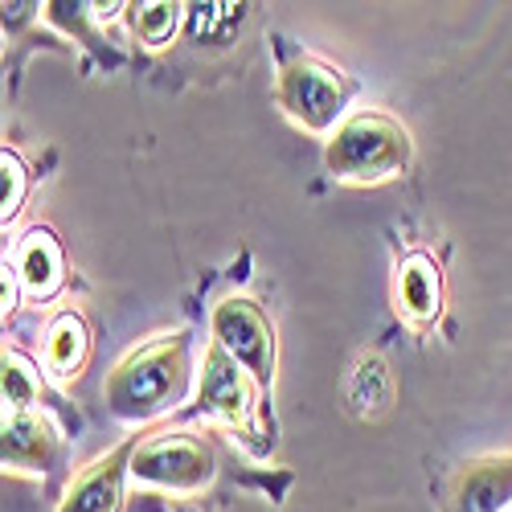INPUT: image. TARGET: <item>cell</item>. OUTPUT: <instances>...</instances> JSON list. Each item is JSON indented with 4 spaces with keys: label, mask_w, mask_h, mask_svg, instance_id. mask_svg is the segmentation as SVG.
Masks as SVG:
<instances>
[{
    "label": "cell",
    "mask_w": 512,
    "mask_h": 512,
    "mask_svg": "<svg viewBox=\"0 0 512 512\" xmlns=\"http://www.w3.org/2000/svg\"><path fill=\"white\" fill-rule=\"evenodd\" d=\"M193 386V332H160L127 349L107 373L103 402L119 422H152L177 410Z\"/></svg>",
    "instance_id": "obj_1"
},
{
    "label": "cell",
    "mask_w": 512,
    "mask_h": 512,
    "mask_svg": "<svg viewBox=\"0 0 512 512\" xmlns=\"http://www.w3.org/2000/svg\"><path fill=\"white\" fill-rule=\"evenodd\" d=\"M414 160L410 132L386 111H357L324 144V168L349 185H381L402 177Z\"/></svg>",
    "instance_id": "obj_2"
},
{
    "label": "cell",
    "mask_w": 512,
    "mask_h": 512,
    "mask_svg": "<svg viewBox=\"0 0 512 512\" xmlns=\"http://www.w3.org/2000/svg\"><path fill=\"white\" fill-rule=\"evenodd\" d=\"M263 386L254 381L234 357H226L222 345H205V361H201V377H197V402L193 414H209L218 418L226 431L250 451V455H271L275 451V435H267L263 422Z\"/></svg>",
    "instance_id": "obj_3"
},
{
    "label": "cell",
    "mask_w": 512,
    "mask_h": 512,
    "mask_svg": "<svg viewBox=\"0 0 512 512\" xmlns=\"http://www.w3.org/2000/svg\"><path fill=\"white\" fill-rule=\"evenodd\" d=\"M353 95H357V82L340 66H332L316 54H304V50L283 54L279 74H275V103L291 123H300L304 132H312V136L336 132V127L349 119L345 111H349Z\"/></svg>",
    "instance_id": "obj_4"
},
{
    "label": "cell",
    "mask_w": 512,
    "mask_h": 512,
    "mask_svg": "<svg viewBox=\"0 0 512 512\" xmlns=\"http://www.w3.org/2000/svg\"><path fill=\"white\" fill-rule=\"evenodd\" d=\"M218 476V455L193 431H160L132 455V480L177 496L205 492Z\"/></svg>",
    "instance_id": "obj_5"
},
{
    "label": "cell",
    "mask_w": 512,
    "mask_h": 512,
    "mask_svg": "<svg viewBox=\"0 0 512 512\" xmlns=\"http://www.w3.org/2000/svg\"><path fill=\"white\" fill-rule=\"evenodd\" d=\"M209 340L213 345H222L226 357H234L263 390L275 386V365H279L275 324L259 304L250 300V295H226V300L213 304Z\"/></svg>",
    "instance_id": "obj_6"
},
{
    "label": "cell",
    "mask_w": 512,
    "mask_h": 512,
    "mask_svg": "<svg viewBox=\"0 0 512 512\" xmlns=\"http://www.w3.org/2000/svg\"><path fill=\"white\" fill-rule=\"evenodd\" d=\"M140 439H127L111 447L107 455L91 459L82 472L66 484L54 512H123L127 500V476H132V455Z\"/></svg>",
    "instance_id": "obj_7"
},
{
    "label": "cell",
    "mask_w": 512,
    "mask_h": 512,
    "mask_svg": "<svg viewBox=\"0 0 512 512\" xmlns=\"http://www.w3.org/2000/svg\"><path fill=\"white\" fill-rule=\"evenodd\" d=\"M447 512H512V451L467 459L451 476Z\"/></svg>",
    "instance_id": "obj_8"
},
{
    "label": "cell",
    "mask_w": 512,
    "mask_h": 512,
    "mask_svg": "<svg viewBox=\"0 0 512 512\" xmlns=\"http://www.w3.org/2000/svg\"><path fill=\"white\" fill-rule=\"evenodd\" d=\"M0 459L13 472L46 476L62 463V435L37 410H5V422H0Z\"/></svg>",
    "instance_id": "obj_9"
},
{
    "label": "cell",
    "mask_w": 512,
    "mask_h": 512,
    "mask_svg": "<svg viewBox=\"0 0 512 512\" xmlns=\"http://www.w3.org/2000/svg\"><path fill=\"white\" fill-rule=\"evenodd\" d=\"M9 263L25 287V300H33V304H50L66 287V254H62L54 230H46V226L25 230L9 254Z\"/></svg>",
    "instance_id": "obj_10"
},
{
    "label": "cell",
    "mask_w": 512,
    "mask_h": 512,
    "mask_svg": "<svg viewBox=\"0 0 512 512\" xmlns=\"http://www.w3.org/2000/svg\"><path fill=\"white\" fill-rule=\"evenodd\" d=\"M394 300H398V312L414 328H426V324L439 320V312H443V271L426 250H410L398 263Z\"/></svg>",
    "instance_id": "obj_11"
},
{
    "label": "cell",
    "mask_w": 512,
    "mask_h": 512,
    "mask_svg": "<svg viewBox=\"0 0 512 512\" xmlns=\"http://www.w3.org/2000/svg\"><path fill=\"white\" fill-rule=\"evenodd\" d=\"M91 357V328L74 308H62L50 316L46 336H41V365L54 381H74Z\"/></svg>",
    "instance_id": "obj_12"
},
{
    "label": "cell",
    "mask_w": 512,
    "mask_h": 512,
    "mask_svg": "<svg viewBox=\"0 0 512 512\" xmlns=\"http://www.w3.org/2000/svg\"><path fill=\"white\" fill-rule=\"evenodd\" d=\"M394 394H398L394 373H390V365L381 361L377 353L361 357V361L353 365V373L345 377V402H349V410H353L357 418H365V422H373V418L386 414V410L394 406Z\"/></svg>",
    "instance_id": "obj_13"
},
{
    "label": "cell",
    "mask_w": 512,
    "mask_h": 512,
    "mask_svg": "<svg viewBox=\"0 0 512 512\" xmlns=\"http://www.w3.org/2000/svg\"><path fill=\"white\" fill-rule=\"evenodd\" d=\"M5 410H37V398H41V373L37 365L17 353V349H5Z\"/></svg>",
    "instance_id": "obj_14"
},
{
    "label": "cell",
    "mask_w": 512,
    "mask_h": 512,
    "mask_svg": "<svg viewBox=\"0 0 512 512\" xmlns=\"http://www.w3.org/2000/svg\"><path fill=\"white\" fill-rule=\"evenodd\" d=\"M177 25H181V5H173V0H144V5H132V29L152 50L168 46Z\"/></svg>",
    "instance_id": "obj_15"
},
{
    "label": "cell",
    "mask_w": 512,
    "mask_h": 512,
    "mask_svg": "<svg viewBox=\"0 0 512 512\" xmlns=\"http://www.w3.org/2000/svg\"><path fill=\"white\" fill-rule=\"evenodd\" d=\"M29 185H33V173H29V164L5 148L0 152V222H17V213L25 209V197H29Z\"/></svg>",
    "instance_id": "obj_16"
}]
</instances>
